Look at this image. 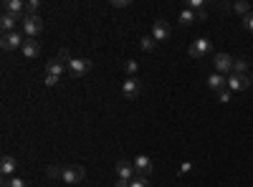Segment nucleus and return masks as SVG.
<instances>
[{
  "label": "nucleus",
  "instance_id": "1",
  "mask_svg": "<svg viewBox=\"0 0 253 187\" xmlns=\"http://www.w3.org/2000/svg\"><path fill=\"white\" fill-rule=\"evenodd\" d=\"M23 43H25L23 33L13 31V33H3V38H0V48L10 53V51H16V48H23Z\"/></svg>",
  "mask_w": 253,
  "mask_h": 187
},
{
  "label": "nucleus",
  "instance_id": "2",
  "mask_svg": "<svg viewBox=\"0 0 253 187\" xmlns=\"http://www.w3.org/2000/svg\"><path fill=\"white\" fill-rule=\"evenodd\" d=\"M84 167H79V165H66L64 167V172H61V180L66 182V185H79L81 180H84Z\"/></svg>",
  "mask_w": 253,
  "mask_h": 187
},
{
  "label": "nucleus",
  "instance_id": "3",
  "mask_svg": "<svg viewBox=\"0 0 253 187\" xmlns=\"http://www.w3.org/2000/svg\"><path fill=\"white\" fill-rule=\"evenodd\" d=\"M21 25H23V33H25L28 38H36V36L43 31V21H41V16H25Z\"/></svg>",
  "mask_w": 253,
  "mask_h": 187
},
{
  "label": "nucleus",
  "instance_id": "4",
  "mask_svg": "<svg viewBox=\"0 0 253 187\" xmlns=\"http://www.w3.org/2000/svg\"><path fill=\"white\" fill-rule=\"evenodd\" d=\"M66 68H69V74L73 79H81V76H86L89 71H92V61L89 59H71V63Z\"/></svg>",
  "mask_w": 253,
  "mask_h": 187
},
{
  "label": "nucleus",
  "instance_id": "5",
  "mask_svg": "<svg viewBox=\"0 0 253 187\" xmlns=\"http://www.w3.org/2000/svg\"><path fill=\"white\" fill-rule=\"evenodd\" d=\"M251 86H253V74H248V76L230 74V79H228V89L230 91H243V89H251Z\"/></svg>",
  "mask_w": 253,
  "mask_h": 187
},
{
  "label": "nucleus",
  "instance_id": "6",
  "mask_svg": "<svg viewBox=\"0 0 253 187\" xmlns=\"http://www.w3.org/2000/svg\"><path fill=\"white\" fill-rule=\"evenodd\" d=\"M187 53L192 56V59H205V56L210 53V41H207V38H198V41H192V43H190V48H187Z\"/></svg>",
  "mask_w": 253,
  "mask_h": 187
},
{
  "label": "nucleus",
  "instance_id": "7",
  "mask_svg": "<svg viewBox=\"0 0 253 187\" xmlns=\"http://www.w3.org/2000/svg\"><path fill=\"white\" fill-rule=\"evenodd\" d=\"M233 63H235V59L230 53H215V59H213L215 74H228V71H233Z\"/></svg>",
  "mask_w": 253,
  "mask_h": 187
},
{
  "label": "nucleus",
  "instance_id": "8",
  "mask_svg": "<svg viewBox=\"0 0 253 187\" xmlns=\"http://www.w3.org/2000/svg\"><path fill=\"white\" fill-rule=\"evenodd\" d=\"M135 177H137L135 162H129V160H119V162H116V180H127V182H132Z\"/></svg>",
  "mask_w": 253,
  "mask_h": 187
},
{
  "label": "nucleus",
  "instance_id": "9",
  "mask_svg": "<svg viewBox=\"0 0 253 187\" xmlns=\"http://www.w3.org/2000/svg\"><path fill=\"white\" fill-rule=\"evenodd\" d=\"M155 169V165H152V160L147 154H137V160H135V172L139 177H147L150 172Z\"/></svg>",
  "mask_w": 253,
  "mask_h": 187
},
{
  "label": "nucleus",
  "instance_id": "10",
  "mask_svg": "<svg viewBox=\"0 0 253 187\" xmlns=\"http://www.w3.org/2000/svg\"><path fill=\"white\" fill-rule=\"evenodd\" d=\"M170 33H172V28H170L167 21H155V25H152V38H155L157 43H160V41H167Z\"/></svg>",
  "mask_w": 253,
  "mask_h": 187
},
{
  "label": "nucleus",
  "instance_id": "11",
  "mask_svg": "<svg viewBox=\"0 0 253 187\" xmlns=\"http://www.w3.org/2000/svg\"><path fill=\"white\" fill-rule=\"evenodd\" d=\"M139 91H142V86H139L137 76H129V79L122 83V94H124L127 99H137V96H139Z\"/></svg>",
  "mask_w": 253,
  "mask_h": 187
},
{
  "label": "nucleus",
  "instance_id": "12",
  "mask_svg": "<svg viewBox=\"0 0 253 187\" xmlns=\"http://www.w3.org/2000/svg\"><path fill=\"white\" fill-rule=\"evenodd\" d=\"M3 13H10V16H16V18H25V3H21V0H5V5H3Z\"/></svg>",
  "mask_w": 253,
  "mask_h": 187
},
{
  "label": "nucleus",
  "instance_id": "13",
  "mask_svg": "<svg viewBox=\"0 0 253 187\" xmlns=\"http://www.w3.org/2000/svg\"><path fill=\"white\" fill-rule=\"evenodd\" d=\"M23 56L25 59H36V56L41 53V43L36 41V38H25V43H23Z\"/></svg>",
  "mask_w": 253,
  "mask_h": 187
},
{
  "label": "nucleus",
  "instance_id": "14",
  "mask_svg": "<svg viewBox=\"0 0 253 187\" xmlns=\"http://www.w3.org/2000/svg\"><path fill=\"white\" fill-rule=\"evenodd\" d=\"M207 86H210V91L220 94V91H226V86H228V79L223 76V74H213L210 79H207Z\"/></svg>",
  "mask_w": 253,
  "mask_h": 187
},
{
  "label": "nucleus",
  "instance_id": "15",
  "mask_svg": "<svg viewBox=\"0 0 253 187\" xmlns=\"http://www.w3.org/2000/svg\"><path fill=\"white\" fill-rule=\"evenodd\" d=\"M16 23H23V21L10 16V13H3V16H0V28H3V33H13L16 31Z\"/></svg>",
  "mask_w": 253,
  "mask_h": 187
},
{
  "label": "nucleus",
  "instance_id": "16",
  "mask_svg": "<svg viewBox=\"0 0 253 187\" xmlns=\"http://www.w3.org/2000/svg\"><path fill=\"white\" fill-rule=\"evenodd\" d=\"M16 167H18V162H16V157H10V154H3V160H0V172L8 177V175H16Z\"/></svg>",
  "mask_w": 253,
  "mask_h": 187
},
{
  "label": "nucleus",
  "instance_id": "17",
  "mask_svg": "<svg viewBox=\"0 0 253 187\" xmlns=\"http://www.w3.org/2000/svg\"><path fill=\"white\" fill-rule=\"evenodd\" d=\"M64 71H69V68H66L61 61H56V59L46 63V74H48V76H56V79H61V76H64Z\"/></svg>",
  "mask_w": 253,
  "mask_h": 187
},
{
  "label": "nucleus",
  "instance_id": "18",
  "mask_svg": "<svg viewBox=\"0 0 253 187\" xmlns=\"http://www.w3.org/2000/svg\"><path fill=\"white\" fill-rule=\"evenodd\" d=\"M233 74L248 76V74H251V63H248V59H235V63H233Z\"/></svg>",
  "mask_w": 253,
  "mask_h": 187
},
{
  "label": "nucleus",
  "instance_id": "19",
  "mask_svg": "<svg viewBox=\"0 0 253 187\" xmlns=\"http://www.w3.org/2000/svg\"><path fill=\"white\" fill-rule=\"evenodd\" d=\"M233 10L238 13V16H243V18L251 16V5L246 3V0H238V3H233Z\"/></svg>",
  "mask_w": 253,
  "mask_h": 187
},
{
  "label": "nucleus",
  "instance_id": "20",
  "mask_svg": "<svg viewBox=\"0 0 253 187\" xmlns=\"http://www.w3.org/2000/svg\"><path fill=\"white\" fill-rule=\"evenodd\" d=\"M195 21H198L195 10H190V8H187V10H183V13H180V23H183V25H192Z\"/></svg>",
  "mask_w": 253,
  "mask_h": 187
},
{
  "label": "nucleus",
  "instance_id": "21",
  "mask_svg": "<svg viewBox=\"0 0 253 187\" xmlns=\"http://www.w3.org/2000/svg\"><path fill=\"white\" fill-rule=\"evenodd\" d=\"M139 46H142V51H155V46H157V41L152 38V36H144V38H139Z\"/></svg>",
  "mask_w": 253,
  "mask_h": 187
},
{
  "label": "nucleus",
  "instance_id": "22",
  "mask_svg": "<svg viewBox=\"0 0 253 187\" xmlns=\"http://www.w3.org/2000/svg\"><path fill=\"white\" fill-rule=\"evenodd\" d=\"M41 10V0H28L25 3V16H38Z\"/></svg>",
  "mask_w": 253,
  "mask_h": 187
},
{
  "label": "nucleus",
  "instance_id": "23",
  "mask_svg": "<svg viewBox=\"0 0 253 187\" xmlns=\"http://www.w3.org/2000/svg\"><path fill=\"white\" fill-rule=\"evenodd\" d=\"M3 187H28V185L21 177H10V180H3Z\"/></svg>",
  "mask_w": 253,
  "mask_h": 187
},
{
  "label": "nucleus",
  "instance_id": "24",
  "mask_svg": "<svg viewBox=\"0 0 253 187\" xmlns=\"http://www.w3.org/2000/svg\"><path fill=\"white\" fill-rule=\"evenodd\" d=\"M71 59H73V56H71L66 48H61V51H58V56H56V61H61L64 66H69V63H71Z\"/></svg>",
  "mask_w": 253,
  "mask_h": 187
},
{
  "label": "nucleus",
  "instance_id": "25",
  "mask_svg": "<svg viewBox=\"0 0 253 187\" xmlns=\"http://www.w3.org/2000/svg\"><path fill=\"white\" fill-rule=\"evenodd\" d=\"M129 187H152V182L147 180V177H135V180H132V185H129Z\"/></svg>",
  "mask_w": 253,
  "mask_h": 187
},
{
  "label": "nucleus",
  "instance_id": "26",
  "mask_svg": "<svg viewBox=\"0 0 253 187\" xmlns=\"http://www.w3.org/2000/svg\"><path fill=\"white\" fill-rule=\"evenodd\" d=\"M124 68H127V74H129V76H135L139 66H137V61H135V59H129V61L124 63Z\"/></svg>",
  "mask_w": 253,
  "mask_h": 187
},
{
  "label": "nucleus",
  "instance_id": "27",
  "mask_svg": "<svg viewBox=\"0 0 253 187\" xmlns=\"http://www.w3.org/2000/svg\"><path fill=\"white\" fill-rule=\"evenodd\" d=\"M46 172H48V177H61V172H64V167H58V165H51V167H48Z\"/></svg>",
  "mask_w": 253,
  "mask_h": 187
},
{
  "label": "nucleus",
  "instance_id": "28",
  "mask_svg": "<svg viewBox=\"0 0 253 187\" xmlns=\"http://www.w3.org/2000/svg\"><path fill=\"white\" fill-rule=\"evenodd\" d=\"M218 102H220V104H228V102H230V89L220 91V94H218Z\"/></svg>",
  "mask_w": 253,
  "mask_h": 187
},
{
  "label": "nucleus",
  "instance_id": "29",
  "mask_svg": "<svg viewBox=\"0 0 253 187\" xmlns=\"http://www.w3.org/2000/svg\"><path fill=\"white\" fill-rule=\"evenodd\" d=\"M129 0H112V8H129Z\"/></svg>",
  "mask_w": 253,
  "mask_h": 187
},
{
  "label": "nucleus",
  "instance_id": "30",
  "mask_svg": "<svg viewBox=\"0 0 253 187\" xmlns=\"http://www.w3.org/2000/svg\"><path fill=\"white\" fill-rule=\"evenodd\" d=\"M203 8V0H190V10H200Z\"/></svg>",
  "mask_w": 253,
  "mask_h": 187
},
{
  "label": "nucleus",
  "instance_id": "31",
  "mask_svg": "<svg viewBox=\"0 0 253 187\" xmlns=\"http://www.w3.org/2000/svg\"><path fill=\"white\" fill-rule=\"evenodd\" d=\"M58 81H61V79H56V76H48V74H46V86H56Z\"/></svg>",
  "mask_w": 253,
  "mask_h": 187
},
{
  "label": "nucleus",
  "instance_id": "32",
  "mask_svg": "<svg viewBox=\"0 0 253 187\" xmlns=\"http://www.w3.org/2000/svg\"><path fill=\"white\" fill-rule=\"evenodd\" d=\"M243 25L248 28V31H253V13H251V16H248V18L243 21Z\"/></svg>",
  "mask_w": 253,
  "mask_h": 187
},
{
  "label": "nucleus",
  "instance_id": "33",
  "mask_svg": "<svg viewBox=\"0 0 253 187\" xmlns=\"http://www.w3.org/2000/svg\"><path fill=\"white\" fill-rule=\"evenodd\" d=\"M129 185H132V182H127V180H116V182H114V187H129Z\"/></svg>",
  "mask_w": 253,
  "mask_h": 187
},
{
  "label": "nucleus",
  "instance_id": "34",
  "mask_svg": "<svg viewBox=\"0 0 253 187\" xmlns=\"http://www.w3.org/2000/svg\"><path fill=\"white\" fill-rule=\"evenodd\" d=\"M195 16H198V21H205V8H200V10H195Z\"/></svg>",
  "mask_w": 253,
  "mask_h": 187
},
{
  "label": "nucleus",
  "instance_id": "35",
  "mask_svg": "<svg viewBox=\"0 0 253 187\" xmlns=\"http://www.w3.org/2000/svg\"><path fill=\"white\" fill-rule=\"evenodd\" d=\"M190 167H192L190 162H183V167H180V172H183V175H185V172H190Z\"/></svg>",
  "mask_w": 253,
  "mask_h": 187
}]
</instances>
